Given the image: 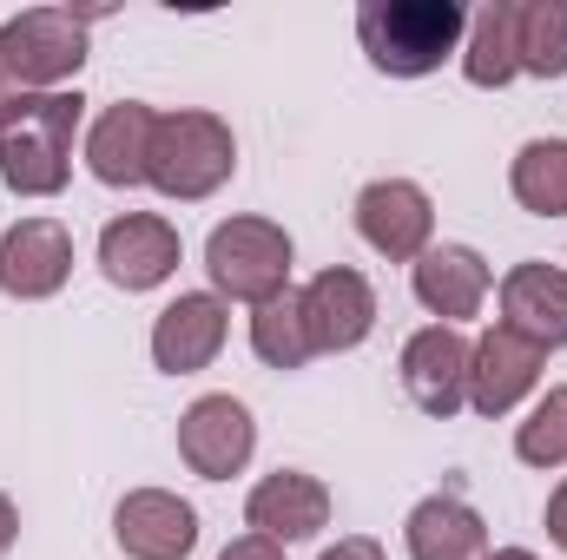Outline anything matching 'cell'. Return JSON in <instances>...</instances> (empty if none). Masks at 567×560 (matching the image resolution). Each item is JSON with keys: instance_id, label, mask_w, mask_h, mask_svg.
Wrapping results in <instances>:
<instances>
[{"instance_id": "cell-1", "label": "cell", "mask_w": 567, "mask_h": 560, "mask_svg": "<svg viewBox=\"0 0 567 560\" xmlns=\"http://www.w3.org/2000/svg\"><path fill=\"white\" fill-rule=\"evenodd\" d=\"M468 13L462 0H363L357 7V46L390 80H423L449 53H462Z\"/></svg>"}, {"instance_id": "cell-2", "label": "cell", "mask_w": 567, "mask_h": 560, "mask_svg": "<svg viewBox=\"0 0 567 560\" xmlns=\"http://www.w3.org/2000/svg\"><path fill=\"white\" fill-rule=\"evenodd\" d=\"M86 66V20L73 7H27L0 27V120L40 93H66Z\"/></svg>"}, {"instance_id": "cell-3", "label": "cell", "mask_w": 567, "mask_h": 560, "mask_svg": "<svg viewBox=\"0 0 567 560\" xmlns=\"http://www.w3.org/2000/svg\"><path fill=\"white\" fill-rule=\"evenodd\" d=\"M80 120H86L80 86L40 93V100L13 106L0 120V178L20 198H60L66 178H73V133H80Z\"/></svg>"}, {"instance_id": "cell-4", "label": "cell", "mask_w": 567, "mask_h": 560, "mask_svg": "<svg viewBox=\"0 0 567 560\" xmlns=\"http://www.w3.org/2000/svg\"><path fill=\"white\" fill-rule=\"evenodd\" d=\"M238 172V139L218 113H158L152 126V152H145V185L158 198H178V205H198L212 198L218 185H231Z\"/></svg>"}, {"instance_id": "cell-5", "label": "cell", "mask_w": 567, "mask_h": 560, "mask_svg": "<svg viewBox=\"0 0 567 560\" xmlns=\"http://www.w3.org/2000/svg\"><path fill=\"white\" fill-rule=\"evenodd\" d=\"M290 231L271 218H225L212 238H205V278L212 297H231V303H271L290 290Z\"/></svg>"}, {"instance_id": "cell-6", "label": "cell", "mask_w": 567, "mask_h": 560, "mask_svg": "<svg viewBox=\"0 0 567 560\" xmlns=\"http://www.w3.org/2000/svg\"><path fill=\"white\" fill-rule=\"evenodd\" d=\"M185 245H178V225L158 218V211H120L106 231H100V271L113 290L140 297V290H158V283L178 271Z\"/></svg>"}, {"instance_id": "cell-7", "label": "cell", "mask_w": 567, "mask_h": 560, "mask_svg": "<svg viewBox=\"0 0 567 560\" xmlns=\"http://www.w3.org/2000/svg\"><path fill=\"white\" fill-rule=\"evenodd\" d=\"M357 231L377 258L390 265H416L435 238V205L416 178H377L357 191Z\"/></svg>"}, {"instance_id": "cell-8", "label": "cell", "mask_w": 567, "mask_h": 560, "mask_svg": "<svg viewBox=\"0 0 567 560\" xmlns=\"http://www.w3.org/2000/svg\"><path fill=\"white\" fill-rule=\"evenodd\" d=\"M297 303H303V330H310V350L317 356H343V350H357L377 330V290H370L363 271H350V265L317 271V278L297 290Z\"/></svg>"}, {"instance_id": "cell-9", "label": "cell", "mask_w": 567, "mask_h": 560, "mask_svg": "<svg viewBox=\"0 0 567 560\" xmlns=\"http://www.w3.org/2000/svg\"><path fill=\"white\" fill-rule=\"evenodd\" d=\"M251 448H258V422H251V409H245L238 396H198V403L178 416V455H185V468L205 475V481L245 475Z\"/></svg>"}, {"instance_id": "cell-10", "label": "cell", "mask_w": 567, "mask_h": 560, "mask_svg": "<svg viewBox=\"0 0 567 560\" xmlns=\"http://www.w3.org/2000/svg\"><path fill=\"white\" fill-rule=\"evenodd\" d=\"M542 363H548V350L528 343V336H515L508 323L482 330V336L468 343V409L488 416V422L508 416V409L542 383Z\"/></svg>"}, {"instance_id": "cell-11", "label": "cell", "mask_w": 567, "mask_h": 560, "mask_svg": "<svg viewBox=\"0 0 567 560\" xmlns=\"http://www.w3.org/2000/svg\"><path fill=\"white\" fill-rule=\"evenodd\" d=\"M73 278V231L60 218H20L0 231V290L20 303H47Z\"/></svg>"}, {"instance_id": "cell-12", "label": "cell", "mask_w": 567, "mask_h": 560, "mask_svg": "<svg viewBox=\"0 0 567 560\" xmlns=\"http://www.w3.org/2000/svg\"><path fill=\"white\" fill-rule=\"evenodd\" d=\"M225 336H231V310H225V297H212V290H185V297H172V303L158 310V323H152V363H158L165 376H198V370L218 363Z\"/></svg>"}, {"instance_id": "cell-13", "label": "cell", "mask_w": 567, "mask_h": 560, "mask_svg": "<svg viewBox=\"0 0 567 560\" xmlns=\"http://www.w3.org/2000/svg\"><path fill=\"white\" fill-rule=\"evenodd\" d=\"M113 541L126 560H185L198 548V508L172 488H133L113 508Z\"/></svg>"}, {"instance_id": "cell-14", "label": "cell", "mask_w": 567, "mask_h": 560, "mask_svg": "<svg viewBox=\"0 0 567 560\" xmlns=\"http://www.w3.org/2000/svg\"><path fill=\"white\" fill-rule=\"evenodd\" d=\"M403 390L429 422H449L468 403V343L449 323H429L403 343Z\"/></svg>"}, {"instance_id": "cell-15", "label": "cell", "mask_w": 567, "mask_h": 560, "mask_svg": "<svg viewBox=\"0 0 567 560\" xmlns=\"http://www.w3.org/2000/svg\"><path fill=\"white\" fill-rule=\"evenodd\" d=\"M245 521H251V535H265L278 548L317 541L330 528V488L317 475H303V468H278L245 495Z\"/></svg>"}, {"instance_id": "cell-16", "label": "cell", "mask_w": 567, "mask_h": 560, "mask_svg": "<svg viewBox=\"0 0 567 560\" xmlns=\"http://www.w3.org/2000/svg\"><path fill=\"white\" fill-rule=\"evenodd\" d=\"M488 283H495V271H488V258L475 245H429L423 258L410 265L416 303H423L429 317H442L449 330L488 303Z\"/></svg>"}, {"instance_id": "cell-17", "label": "cell", "mask_w": 567, "mask_h": 560, "mask_svg": "<svg viewBox=\"0 0 567 560\" xmlns=\"http://www.w3.org/2000/svg\"><path fill=\"white\" fill-rule=\"evenodd\" d=\"M502 323L515 336L542 343V350H561L567 343V271L561 265H542V258L515 265L502 278Z\"/></svg>"}, {"instance_id": "cell-18", "label": "cell", "mask_w": 567, "mask_h": 560, "mask_svg": "<svg viewBox=\"0 0 567 560\" xmlns=\"http://www.w3.org/2000/svg\"><path fill=\"white\" fill-rule=\"evenodd\" d=\"M152 126H158V113H152L145 100H120V106H106V113L93 120V133H86V172H93L100 185H113V191L145 185Z\"/></svg>"}, {"instance_id": "cell-19", "label": "cell", "mask_w": 567, "mask_h": 560, "mask_svg": "<svg viewBox=\"0 0 567 560\" xmlns=\"http://www.w3.org/2000/svg\"><path fill=\"white\" fill-rule=\"evenodd\" d=\"M410 560H488V528L462 495H429L403 521Z\"/></svg>"}, {"instance_id": "cell-20", "label": "cell", "mask_w": 567, "mask_h": 560, "mask_svg": "<svg viewBox=\"0 0 567 560\" xmlns=\"http://www.w3.org/2000/svg\"><path fill=\"white\" fill-rule=\"evenodd\" d=\"M515 13H522V0H488L482 13H468V40H462L468 86H508L522 73V60H515Z\"/></svg>"}, {"instance_id": "cell-21", "label": "cell", "mask_w": 567, "mask_h": 560, "mask_svg": "<svg viewBox=\"0 0 567 560\" xmlns=\"http://www.w3.org/2000/svg\"><path fill=\"white\" fill-rule=\"evenodd\" d=\"M508 191L535 218H567V139H528L508 165Z\"/></svg>"}, {"instance_id": "cell-22", "label": "cell", "mask_w": 567, "mask_h": 560, "mask_svg": "<svg viewBox=\"0 0 567 560\" xmlns=\"http://www.w3.org/2000/svg\"><path fill=\"white\" fill-rule=\"evenodd\" d=\"M515 60L535 80H567V0H522V13H515Z\"/></svg>"}, {"instance_id": "cell-23", "label": "cell", "mask_w": 567, "mask_h": 560, "mask_svg": "<svg viewBox=\"0 0 567 560\" xmlns=\"http://www.w3.org/2000/svg\"><path fill=\"white\" fill-rule=\"evenodd\" d=\"M251 350H258L265 370H303V363L317 356V350H310V330H303L297 290H284V297H271V303L251 310Z\"/></svg>"}, {"instance_id": "cell-24", "label": "cell", "mask_w": 567, "mask_h": 560, "mask_svg": "<svg viewBox=\"0 0 567 560\" xmlns=\"http://www.w3.org/2000/svg\"><path fill=\"white\" fill-rule=\"evenodd\" d=\"M515 455L528 468H567V390H548L515 428Z\"/></svg>"}, {"instance_id": "cell-25", "label": "cell", "mask_w": 567, "mask_h": 560, "mask_svg": "<svg viewBox=\"0 0 567 560\" xmlns=\"http://www.w3.org/2000/svg\"><path fill=\"white\" fill-rule=\"evenodd\" d=\"M317 560H390V554H383V548H377L370 535H343L337 548H323Z\"/></svg>"}, {"instance_id": "cell-26", "label": "cell", "mask_w": 567, "mask_h": 560, "mask_svg": "<svg viewBox=\"0 0 567 560\" xmlns=\"http://www.w3.org/2000/svg\"><path fill=\"white\" fill-rule=\"evenodd\" d=\"M218 560H284V548H278V541H265V535H238Z\"/></svg>"}, {"instance_id": "cell-27", "label": "cell", "mask_w": 567, "mask_h": 560, "mask_svg": "<svg viewBox=\"0 0 567 560\" xmlns=\"http://www.w3.org/2000/svg\"><path fill=\"white\" fill-rule=\"evenodd\" d=\"M548 541L567 554V475H561V488L548 495Z\"/></svg>"}, {"instance_id": "cell-28", "label": "cell", "mask_w": 567, "mask_h": 560, "mask_svg": "<svg viewBox=\"0 0 567 560\" xmlns=\"http://www.w3.org/2000/svg\"><path fill=\"white\" fill-rule=\"evenodd\" d=\"M13 541H20V508H13V501L0 495V560L13 554Z\"/></svg>"}, {"instance_id": "cell-29", "label": "cell", "mask_w": 567, "mask_h": 560, "mask_svg": "<svg viewBox=\"0 0 567 560\" xmlns=\"http://www.w3.org/2000/svg\"><path fill=\"white\" fill-rule=\"evenodd\" d=\"M488 560H542V554H528V548H495Z\"/></svg>"}]
</instances>
